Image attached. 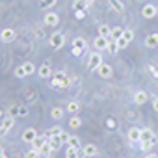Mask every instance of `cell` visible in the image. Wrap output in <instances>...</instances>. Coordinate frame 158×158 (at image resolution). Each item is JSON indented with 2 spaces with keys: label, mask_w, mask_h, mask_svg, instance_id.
<instances>
[{
  "label": "cell",
  "mask_w": 158,
  "mask_h": 158,
  "mask_svg": "<svg viewBox=\"0 0 158 158\" xmlns=\"http://www.w3.org/2000/svg\"><path fill=\"white\" fill-rule=\"evenodd\" d=\"M71 84H73L71 76H67V74H63V73H54L52 78H50V86H52L54 89H69Z\"/></svg>",
  "instance_id": "obj_1"
},
{
  "label": "cell",
  "mask_w": 158,
  "mask_h": 158,
  "mask_svg": "<svg viewBox=\"0 0 158 158\" xmlns=\"http://www.w3.org/2000/svg\"><path fill=\"white\" fill-rule=\"evenodd\" d=\"M48 45H50L52 48H61V47L65 45V35H63L61 32H54V34L48 37Z\"/></svg>",
  "instance_id": "obj_2"
},
{
  "label": "cell",
  "mask_w": 158,
  "mask_h": 158,
  "mask_svg": "<svg viewBox=\"0 0 158 158\" xmlns=\"http://www.w3.org/2000/svg\"><path fill=\"white\" fill-rule=\"evenodd\" d=\"M101 63H102V56H101V52H99V50L91 52V54H89V60H88V69H89V71H97Z\"/></svg>",
  "instance_id": "obj_3"
},
{
  "label": "cell",
  "mask_w": 158,
  "mask_h": 158,
  "mask_svg": "<svg viewBox=\"0 0 158 158\" xmlns=\"http://www.w3.org/2000/svg\"><path fill=\"white\" fill-rule=\"evenodd\" d=\"M108 45H110V37H102V35H97L95 39H93V47H95V50H108Z\"/></svg>",
  "instance_id": "obj_4"
},
{
  "label": "cell",
  "mask_w": 158,
  "mask_h": 158,
  "mask_svg": "<svg viewBox=\"0 0 158 158\" xmlns=\"http://www.w3.org/2000/svg\"><path fill=\"white\" fill-rule=\"evenodd\" d=\"M97 74L101 76V78H110L112 74H114V69H112V65L110 63H101L99 65V69H97Z\"/></svg>",
  "instance_id": "obj_5"
},
{
  "label": "cell",
  "mask_w": 158,
  "mask_h": 158,
  "mask_svg": "<svg viewBox=\"0 0 158 158\" xmlns=\"http://www.w3.org/2000/svg\"><path fill=\"white\" fill-rule=\"evenodd\" d=\"M15 37H17V34H15L13 28H4L2 32H0V39H2L4 43H11V41H15Z\"/></svg>",
  "instance_id": "obj_6"
},
{
  "label": "cell",
  "mask_w": 158,
  "mask_h": 158,
  "mask_svg": "<svg viewBox=\"0 0 158 158\" xmlns=\"http://www.w3.org/2000/svg\"><path fill=\"white\" fill-rule=\"evenodd\" d=\"M43 21H45V24H47V26H58V24H60V15H58V13H54V11H48V13L45 15V19H43Z\"/></svg>",
  "instance_id": "obj_7"
},
{
  "label": "cell",
  "mask_w": 158,
  "mask_h": 158,
  "mask_svg": "<svg viewBox=\"0 0 158 158\" xmlns=\"http://www.w3.org/2000/svg\"><path fill=\"white\" fill-rule=\"evenodd\" d=\"M139 139H141V128H130L128 130V141L132 143V145H138L139 143Z\"/></svg>",
  "instance_id": "obj_8"
},
{
  "label": "cell",
  "mask_w": 158,
  "mask_h": 158,
  "mask_svg": "<svg viewBox=\"0 0 158 158\" xmlns=\"http://www.w3.org/2000/svg\"><path fill=\"white\" fill-rule=\"evenodd\" d=\"M156 13H158V10H156V6H152V4H145L143 10H141V15H143L145 19H152V17H156Z\"/></svg>",
  "instance_id": "obj_9"
},
{
  "label": "cell",
  "mask_w": 158,
  "mask_h": 158,
  "mask_svg": "<svg viewBox=\"0 0 158 158\" xmlns=\"http://www.w3.org/2000/svg\"><path fill=\"white\" fill-rule=\"evenodd\" d=\"M37 74H39L41 78H52V69H50V65H48V63H43V65L37 69Z\"/></svg>",
  "instance_id": "obj_10"
},
{
  "label": "cell",
  "mask_w": 158,
  "mask_h": 158,
  "mask_svg": "<svg viewBox=\"0 0 158 158\" xmlns=\"http://www.w3.org/2000/svg\"><path fill=\"white\" fill-rule=\"evenodd\" d=\"M108 4H110V8H112L115 13H123V11H125L123 0H108Z\"/></svg>",
  "instance_id": "obj_11"
},
{
  "label": "cell",
  "mask_w": 158,
  "mask_h": 158,
  "mask_svg": "<svg viewBox=\"0 0 158 158\" xmlns=\"http://www.w3.org/2000/svg\"><path fill=\"white\" fill-rule=\"evenodd\" d=\"M35 138H37V132H35L34 128H26V130L23 132V141H26V143H32Z\"/></svg>",
  "instance_id": "obj_12"
},
{
  "label": "cell",
  "mask_w": 158,
  "mask_h": 158,
  "mask_svg": "<svg viewBox=\"0 0 158 158\" xmlns=\"http://www.w3.org/2000/svg\"><path fill=\"white\" fill-rule=\"evenodd\" d=\"M145 47H147V48H158V34L147 35V37H145Z\"/></svg>",
  "instance_id": "obj_13"
},
{
  "label": "cell",
  "mask_w": 158,
  "mask_h": 158,
  "mask_svg": "<svg viewBox=\"0 0 158 158\" xmlns=\"http://www.w3.org/2000/svg\"><path fill=\"white\" fill-rule=\"evenodd\" d=\"M80 108H82V104L80 102H78V101H71V102H67V112L69 114H73V115H76L78 112H80Z\"/></svg>",
  "instance_id": "obj_14"
},
{
  "label": "cell",
  "mask_w": 158,
  "mask_h": 158,
  "mask_svg": "<svg viewBox=\"0 0 158 158\" xmlns=\"http://www.w3.org/2000/svg\"><path fill=\"white\" fill-rule=\"evenodd\" d=\"M82 156H84V152H78L76 147H69V145H67V149H65V158H82Z\"/></svg>",
  "instance_id": "obj_15"
},
{
  "label": "cell",
  "mask_w": 158,
  "mask_h": 158,
  "mask_svg": "<svg viewBox=\"0 0 158 158\" xmlns=\"http://www.w3.org/2000/svg\"><path fill=\"white\" fill-rule=\"evenodd\" d=\"M47 141H48V136H39V134H37V138L32 141V149H37V151H39Z\"/></svg>",
  "instance_id": "obj_16"
},
{
  "label": "cell",
  "mask_w": 158,
  "mask_h": 158,
  "mask_svg": "<svg viewBox=\"0 0 158 158\" xmlns=\"http://www.w3.org/2000/svg\"><path fill=\"white\" fill-rule=\"evenodd\" d=\"M82 152H84V156H97L99 149H97L93 143H88V145H84V147H82Z\"/></svg>",
  "instance_id": "obj_17"
},
{
  "label": "cell",
  "mask_w": 158,
  "mask_h": 158,
  "mask_svg": "<svg viewBox=\"0 0 158 158\" xmlns=\"http://www.w3.org/2000/svg\"><path fill=\"white\" fill-rule=\"evenodd\" d=\"M123 34H125V28H121V26H114V28H112V32H110V39L117 41V39H121V37H123Z\"/></svg>",
  "instance_id": "obj_18"
},
{
  "label": "cell",
  "mask_w": 158,
  "mask_h": 158,
  "mask_svg": "<svg viewBox=\"0 0 158 158\" xmlns=\"http://www.w3.org/2000/svg\"><path fill=\"white\" fill-rule=\"evenodd\" d=\"M147 99H149V95H147L145 91H141V89L134 93V102H136V104H145Z\"/></svg>",
  "instance_id": "obj_19"
},
{
  "label": "cell",
  "mask_w": 158,
  "mask_h": 158,
  "mask_svg": "<svg viewBox=\"0 0 158 158\" xmlns=\"http://www.w3.org/2000/svg\"><path fill=\"white\" fill-rule=\"evenodd\" d=\"M154 143H156V139H141L138 143V147H139V151H151L154 147Z\"/></svg>",
  "instance_id": "obj_20"
},
{
  "label": "cell",
  "mask_w": 158,
  "mask_h": 158,
  "mask_svg": "<svg viewBox=\"0 0 158 158\" xmlns=\"http://www.w3.org/2000/svg\"><path fill=\"white\" fill-rule=\"evenodd\" d=\"M13 127H15V117H11V115H8V117H6V119L2 121V128H6V130L10 132V130H11Z\"/></svg>",
  "instance_id": "obj_21"
},
{
  "label": "cell",
  "mask_w": 158,
  "mask_h": 158,
  "mask_svg": "<svg viewBox=\"0 0 158 158\" xmlns=\"http://www.w3.org/2000/svg\"><path fill=\"white\" fill-rule=\"evenodd\" d=\"M52 151H54V149H52V147H50V143L47 141V143H45V145H43V147L39 149V154H41V158H48Z\"/></svg>",
  "instance_id": "obj_22"
},
{
  "label": "cell",
  "mask_w": 158,
  "mask_h": 158,
  "mask_svg": "<svg viewBox=\"0 0 158 158\" xmlns=\"http://www.w3.org/2000/svg\"><path fill=\"white\" fill-rule=\"evenodd\" d=\"M80 125H82V119L78 117V115H73V117L69 119V127H71L73 130H76V128H80Z\"/></svg>",
  "instance_id": "obj_23"
},
{
  "label": "cell",
  "mask_w": 158,
  "mask_h": 158,
  "mask_svg": "<svg viewBox=\"0 0 158 158\" xmlns=\"http://www.w3.org/2000/svg\"><path fill=\"white\" fill-rule=\"evenodd\" d=\"M50 117H52V119H61V117H63V108L54 106V108L50 110Z\"/></svg>",
  "instance_id": "obj_24"
},
{
  "label": "cell",
  "mask_w": 158,
  "mask_h": 158,
  "mask_svg": "<svg viewBox=\"0 0 158 158\" xmlns=\"http://www.w3.org/2000/svg\"><path fill=\"white\" fill-rule=\"evenodd\" d=\"M61 132H63V128L56 125V127H52V128H48V130H47V136H48V138H54V136H60Z\"/></svg>",
  "instance_id": "obj_25"
},
{
  "label": "cell",
  "mask_w": 158,
  "mask_h": 158,
  "mask_svg": "<svg viewBox=\"0 0 158 158\" xmlns=\"http://www.w3.org/2000/svg\"><path fill=\"white\" fill-rule=\"evenodd\" d=\"M88 6H91L88 0H74V4H73L74 10H84V8H88Z\"/></svg>",
  "instance_id": "obj_26"
},
{
  "label": "cell",
  "mask_w": 158,
  "mask_h": 158,
  "mask_svg": "<svg viewBox=\"0 0 158 158\" xmlns=\"http://www.w3.org/2000/svg\"><path fill=\"white\" fill-rule=\"evenodd\" d=\"M23 67H24V73H26V76H28V74H34V71H35V65H34V61H24V63H23Z\"/></svg>",
  "instance_id": "obj_27"
},
{
  "label": "cell",
  "mask_w": 158,
  "mask_h": 158,
  "mask_svg": "<svg viewBox=\"0 0 158 158\" xmlns=\"http://www.w3.org/2000/svg\"><path fill=\"white\" fill-rule=\"evenodd\" d=\"M141 139H156V138H154V134H152L151 128H141Z\"/></svg>",
  "instance_id": "obj_28"
},
{
  "label": "cell",
  "mask_w": 158,
  "mask_h": 158,
  "mask_svg": "<svg viewBox=\"0 0 158 158\" xmlns=\"http://www.w3.org/2000/svg\"><path fill=\"white\" fill-rule=\"evenodd\" d=\"M97 30H99V35H102V37H110V32H112V28H108L106 24H101Z\"/></svg>",
  "instance_id": "obj_29"
},
{
  "label": "cell",
  "mask_w": 158,
  "mask_h": 158,
  "mask_svg": "<svg viewBox=\"0 0 158 158\" xmlns=\"http://www.w3.org/2000/svg\"><path fill=\"white\" fill-rule=\"evenodd\" d=\"M48 143H50V147H52L54 151H56V149H60V147L63 145V143L60 141V138H58V136H54V138H48Z\"/></svg>",
  "instance_id": "obj_30"
},
{
  "label": "cell",
  "mask_w": 158,
  "mask_h": 158,
  "mask_svg": "<svg viewBox=\"0 0 158 158\" xmlns=\"http://www.w3.org/2000/svg\"><path fill=\"white\" fill-rule=\"evenodd\" d=\"M73 47H80V48L86 50L88 45H86V39H84V37H74V39H73Z\"/></svg>",
  "instance_id": "obj_31"
},
{
  "label": "cell",
  "mask_w": 158,
  "mask_h": 158,
  "mask_svg": "<svg viewBox=\"0 0 158 158\" xmlns=\"http://www.w3.org/2000/svg\"><path fill=\"white\" fill-rule=\"evenodd\" d=\"M67 145H69V147H76V149H78V147H80V138H78V136H73V134H71V138H69Z\"/></svg>",
  "instance_id": "obj_32"
},
{
  "label": "cell",
  "mask_w": 158,
  "mask_h": 158,
  "mask_svg": "<svg viewBox=\"0 0 158 158\" xmlns=\"http://www.w3.org/2000/svg\"><path fill=\"white\" fill-rule=\"evenodd\" d=\"M58 4V0H41V8H52V6H56Z\"/></svg>",
  "instance_id": "obj_33"
},
{
  "label": "cell",
  "mask_w": 158,
  "mask_h": 158,
  "mask_svg": "<svg viewBox=\"0 0 158 158\" xmlns=\"http://www.w3.org/2000/svg\"><path fill=\"white\" fill-rule=\"evenodd\" d=\"M108 50H110L112 54H115V52L119 50V47H117V41H114V39H110V45H108Z\"/></svg>",
  "instance_id": "obj_34"
},
{
  "label": "cell",
  "mask_w": 158,
  "mask_h": 158,
  "mask_svg": "<svg viewBox=\"0 0 158 158\" xmlns=\"http://www.w3.org/2000/svg\"><path fill=\"white\" fill-rule=\"evenodd\" d=\"M26 158H41V154H39L37 149H30V151L26 152Z\"/></svg>",
  "instance_id": "obj_35"
},
{
  "label": "cell",
  "mask_w": 158,
  "mask_h": 158,
  "mask_svg": "<svg viewBox=\"0 0 158 158\" xmlns=\"http://www.w3.org/2000/svg\"><path fill=\"white\" fill-rule=\"evenodd\" d=\"M15 76H17V78H24V76H26V73H24V67H23V65H19V67L15 69Z\"/></svg>",
  "instance_id": "obj_36"
},
{
  "label": "cell",
  "mask_w": 158,
  "mask_h": 158,
  "mask_svg": "<svg viewBox=\"0 0 158 158\" xmlns=\"http://www.w3.org/2000/svg\"><path fill=\"white\" fill-rule=\"evenodd\" d=\"M73 56H76V58H80L82 54H84V48H80V47H73Z\"/></svg>",
  "instance_id": "obj_37"
},
{
  "label": "cell",
  "mask_w": 158,
  "mask_h": 158,
  "mask_svg": "<svg viewBox=\"0 0 158 158\" xmlns=\"http://www.w3.org/2000/svg\"><path fill=\"white\" fill-rule=\"evenodd\" d=\"M123 37H125V39H127V41L130 43V41L134 39V32H132V30H127V28H125V34H123Z\"/></svg>",
  "instance_id": "obj_38"
},
{
  "label": "cell",
  "mask_w": 158,
  "mask_h": 158,
  "mask_svg": "<svg viewBox=\"0 0 158 158\" xmlns=\"http://www.w3.org/2000/svg\"><path fill=\"white\" fill-rule=\"evenodd\" d=\"M74 17H76L78 21H82V19L86 17V11H84V10H74Z\"/></svg>",
  "instance_id": "obj_39"
},
{
  "label": "cell",
  "mask_w": 158,
  "mask_h": 158,
  "mask_svg": "<svg viewBox=\"0 0 158 158\" xmlns=\"http://www.w3.org/2000/svg\"><path fill=\"white\" fill-rule=\"evenodd\" d=\"M58 138H60V141H61V143H65V145H67V141H69L71 134H67V132H61V134H60Z\"/></svg>",
  "instance_id": "obj_40"
},
{
  "label": "cell",
  "mask_w": 158,
  "mask_h": 158,
  "mask_svg": "<svg viewBox=\"0 0 158 158\" xmlns=\"http://www.w3.org/2000/svg\"><path fill=\"white\" fill-rule=\"evenodd\" d=\"M127 45H128V41H127L125 37H121V39H117V47H119V48H125Z\"/></svg>",
  "instance_id": "obj_41"
},
{
  "label": "cell",
  "mask_w": 158,
  "mask_h": 158,
  "mask_svg": "<svg viewBox=\"0 0 158 158\" xmlns=\"http://www.w3.org/2000/svg\"><path fill=\"white\" fill-rule=\"evenodd\" d=\"M19 115L21 117H26L28 115V108L26 106H19Z\"/></svg>",
  "instance_id": "obj_42"
},
{
  "label": "cell",
  "mask_w": 158,
  "mask_h": 158,
  "mask_svg": "<svg viewBox=\"0 0 158 158\" xmlns=\"http://www.w3.org/2000/svg\"><path fill=\"white\" fill-rule=\"evenodd\" d=\"M10 115H11V117L19 115V106H11V108H10Z\"/></svg>",
  "instance_id": "obj_43"
},
{
  "label": "cell",
  "mask_w": 158,
  "mask_h": 158,
  "mask_svg": "<svg viewBox=\"0 0 158 158\" xmlns=\"http://www.w3.org/2000/svg\"><path fill=\"white\" fill-rule=\"evenodd\" d=\"M149 73H151L154 78H158V69H156L154 65H149Z\"/></svg>",
  "instance_id": "obj_44"
},
{
  "label": "cell",
  "mask_w": 158,
  "mask_h": 158,
  "mask_svg": "<svg viewBox=\"0 0 158 158\" xmlns=\"http://www.w3.org/2000/svg\"><path fill=\"white\" fill-rule=\"evenodd\" d=\"M106 127L114 128V127H115V121H114V119H108V121H106Z\"/></svg>",
  "instance_id": "obj_45"
},
{
  "label": "cell",
  "mask_w": 158,
  "mask_h": 158,
  "mask_svg": "<svg viewBox=\"0 0 158 158\" xmlns=\"http://www.w3.org/2000/svg\"><path fill=\"white\" fill-rule=\"evenodd\" d=\"M152 110L158 112V99H152Z\"/></svg>",
  "instance_id": "obj_46"
},
{
  "label": "cell",
  "mask_w": 158,
  "mask_h": 158,
  "mask_svg": "<svg viewBox=\"0 0 158 158\" xmlns=\"http://www.w3.org/2000/svg\"><path fill=\"white\" fill-rule=\"evenodd\" d=\"M145 158H158V154H156V152H149Z\"/></svg>",
  "instance_id": "obj_47"
},
{
  "label": "cell",
  "mask_w": 158,
  "mask_h": 158,
  "mask_svg": "<svg viewBox=\"0 0 158 158\" xmlns=\"http://www.w3.org/2000/svg\"><path fill=\"white\" fill-rule=\"evenodd\" d=\"M8 134V130L6 128H2V127H0V136H6Z\"/></svg>",
  "instance_id": "obj_48"
},
{
  "label": "cell",
  "mask_w": 158,
  "mask_h": 158,
  "mask_svg": "<svg viewBox=\"0 0 158 158\" xmlns=\"http://www.w3.org/2000/svg\"><path fill=\"white\" fill-rule=\"evenodd\" d=\"M2 154H4V147H2V145H0V156H2Z\"/></svg>",
  "instance_id": "obj_49"
},
{
  "label": "cell",
  "mask_w": 158,
  "mask_h": 158,
  "mask_svg": "<svg viewBox=\"0 0 158 158\" xmlns=\"http://www.w3.org/2000/svg\"><path fill=\"white\" fill-rule=\"evenodd\" d=\"M0 158H8V156H6V154H2V156H0Z\"/></svg>",
  "instance_id": "obj_50"
},
{
  "label": "cell",
  "mask_w": 158,
  "mask_h": 158,
  "mask_svg": "<svg viewBox=\"0 0 158 158\" xmlns=\"http://www.w3.org/2000/svg\"><path fill=\"white\" fill-rule=\"evenodd\" d=\"M88 2H89V4H91V2H93V0H88Z\"/></svg>",
  "instance_id": "obj_51"
},
{
  "label": "cell",
  "mask_w": 158,
  "mask_h": 158,
  "mask_svg": "<svg viewBox=\"0 0 158 158\" xmlns=\"http://www.w3.org/2000/svg\"><path fill=\"white\" fill-rule=\"evenodd\" d=\"M0 117H2V112H0Z\"/></svg>",
  "instance_id": "obj_52"
}]
</instances>
